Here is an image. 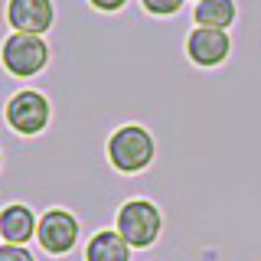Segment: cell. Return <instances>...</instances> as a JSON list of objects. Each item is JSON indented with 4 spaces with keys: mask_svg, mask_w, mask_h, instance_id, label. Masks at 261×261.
I'll return each mask as SVG.
<instances>
[{
    "mask_svg": "<svg viewBox=\"0 0 261 261\" xmlns=\"http://www.w3.org/2000/svg\"><path fill=\"white\" fill-rule=\"evenodd\" d=\"M105 153H108V163L118 173L134 176V173H144L157 160V137L141 124H121L108 137Z\"/></svg>",
    "mask_w": 261,
    "mask_h": 261,
    "instance_id": "obj_1",
    "label": "cell"
},
{
    "mask_svg": "<svg viewBox=\"0 0 261 261\" xmlns=\"http://www.w3.org/2000/svg\"><path fill=\"white\" fill-rule=\"evenodd\" d=\"M114 228L134 251L150 248L163 232V212L153 199H127L121 202L118 216H114Z\"/></svg>",
    "mask_w": 261,
    "mask_h": 261,
    "instance_id": "obj_2",
    "label": "cell"
},
{
    "mask_svg": "<svg viewBox=\"0 0 261 261\" xmlns=\"http://www.w3.org/2000/svg\"><path fill=\"white\" fill-rule=\"evenodd\" d=\"M53 59V49L43 36H33V33H10V36L0 43V62L4 69L16 79H33L49 65Z\"/></svg>",
    "mask_w": 261,
    "mask_h": 261,
    "instance_id": "obj_3",
    "label": "cell"
},
{
    "mask_svg": "<svg viewBox=\"0 0 261 261\" xmlns=\"http://www.w3.org/2000/svg\"><path fill=\"white\" fill-rule=\"evenodd\" d=\"M4 118H7V124H10L13 134L36 137V134H43L49 127V121H53V101H49L43 92H36V88H23V92H16L10 101H7Z\"/></svg>",
    "mask_w": 261,
    "mask_h": 261,
    "instance_id": "obj_4",
    "label": "cell"
},
{
    "mask_svg": "<svg viewBox=\"0 0 261 261\" xmlns=\"http://www.w3.org/2000/svg\"><path fill=\"white\" fill-rule=\"evenodd\" d=\"M82 235V222L75 212L69 209H46L43 216H39V228H36V242L43 245L46 255L59 258V255H69L72 248H75Z\"/></svg>",
    "mask_w": 261,
    "mask_h": 261,
    "instance_id": "obj_5",
    "label": "cell"
},
{
    "mask_svg": "<svg viewBox=\"0 0 261 261\" xmlns=\"http://www.w3.org/2000/svg\"><path fill=\"white\" fill-rule=\"evenodd\" d=\"M186 59L199 69H216L222 65L228 56H232V36L228 30H206V27H196L186 36Z\"/></svg>",
    "mask_w": 261,
    "mask_h": 261,
    "instance_id": "obj_6",
    "label": "cell"
},
{
    "mask_svg": "<svg viewBox=\"0 0 261 261\" xmlns=\"http://www.w3.org/2000/svg\"><path fill=\"white\" fill-rule=\"evenodd\" d=\"M7 23L13 27V33L43 36L56 23V7L53 0H7Z\"/></svg>",
    "mask_w": 261,
    "mask_h": 261,
    "instance_id": "obj_7",
    "label": "cell"
},
{
    "mask_svg": "<svg viewBox=\"0 0 261 261\" xmlns=\"http://www.w3.org/2000/svg\"><path fill=\"white\" fill-rule=\"evenodd\" d=\"M39 228V219L27 202H10L0 209V239L7 245H27Z\"/></svg>",
    "mask_w": 261,
    "mask_h": 261,
    "instance_id": "obj_8",
    "label": "cell"
},
{
    "mask_svg": "<svg viewBox=\"0 0 261 261\" xmlns=\"http://www.w3.org/2000/svg\"><path fill=\"white\" fill-rule=\"evenodd\" d=\"M130 245L121 239L118 228H101L85 245V261H130Z\"/></svg>",
    "mask_w": 261,
    "mask_h": 261,
    "instance_id": "obj_9",
    "label": "cell"
},
{
    "mask_svg": "<svg viewBox=\"0 0 261 261\" xmlns=\"http://www.w3.org/2000/svg\"><path fill=\"white\" fill-rule=\"evenodd\" d=\"M239 16V4L235 0H199L193 7V20L196 27L206 30H228Z\"/></svg>",
    "mask_w": 261,
    "mask_h": 261,
    "instance_id": "obj_10",
    "label": "cell"
},
{
    "mask_svg": "<svg viewBox=\"0 0 261 261\" xmlns=\"http://www.w3.org/2000/svg\"><path fill=\"white\" fill-rule=\"evenodd\" d=\"M141 7L150 16H173L183 10V0H141Z\"/></svg>",
    "mask_w": 261,
    "mask_h": 261,
    "instance_id": "obj_11",
    "label": "cell"
},
{
    "mask_svg": "<svg viewBox=\"0 0 261 261\" xmlns=\"http://www.w3.org/2000/svg\"><path fill=\"white\" fill-rule=\"evenodd\" d=\"M0 261H36L27 245H0Z\"/></svg>",
    "mask_w": 261,
    "mask_h": 261,
    "instance_id": "obj_12",
    "label": "cell"
},
{
    "mask_svg": "<svg viewBox=\"0 0 261 261\" xmlns=\"http://www.w3.org/2000/svg\"><path fill=\"white\" fill-rule=\"evenodd\" d=\"M88 4H92L98 13H118L121 7L127 4V0H88Z\"/></svg>",
    "mask_w": 261,
    "mask_h": 261,
    "instance_id": "obj_13",
    "label": "cell"
},
{
    "mask_svg": "<svg viewBox=\"0 0 261 261\" xmlns=\"http://www.w3.org/2000/svg\"><path fill=\"white\" fill-rule=\"evenodd\" d=\"M0 167H4V153H0Z\"/></svg>",
    "mask_w": 261,
    "mask_h": 261,
    "instance_id": "obj_14",
    "label": "cell"
},
{
    "mask_svg": "<svg viewBox=\"0 0 261 261\" xmlns=\"http://www.w3.org/2000/svg\"><path fill=\"white\" fill-rule=\"evenodd\" d=\"M196 4H199V0H196Z\"/></svg>",
    "mask_w": 261,
    "mask_h": 261,
    "instance_id": "obj_15",
    "label": "cell"
}]
</instances>
